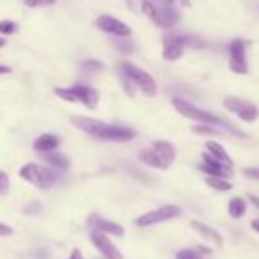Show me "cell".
<instances>
[{
  "label": "cell",
  "instance_id": "obj_1",
  "mask_svg": "<svg viewBox=\"0 0 259 259\" xmlns=\"http://www.w3.org/2000/svg\"><path fill=\"white\" fill-rule=\"evenodd\" d=\"M71 123L83 131L89 136L103 141H116V143H125L136 138V133L129 127L115 125V123H106L101 120L90 118V116H71Z\"/></svg>",
  "mask_w": 259,
  "mask_h": 259
},
{
  "label": "cell",
  "instance_id": "obj_2",
  "mask_svg": "<svg viewBox=\"0 0 259 259\" xmlns=\"http://www.w3.org/2000/svg\"><path fill=\"white\" fill-rule=\"evenodd\" d=\"M18 175H20L21 180L28 182V184H32L37 189H42V191L53 187V185L58 184V180H60V173H58L57 169H53V167H50V166H42V164H35V162L25 164Z\"/></svg>",
  "mask_w": 259,
  "mask_h": 259
},
{
  "label": "cell",
  "instance_id": "obj_3",
  "mask_svg": "<svg viewBox=\"0 0 259 259\" xmlns=\"http://www.w3.org/2000/svg\"><path fill=\"white\" fill-rule=\"evenodd\" d=\"M171 104H173V108L177 109L182 116H185V118H189V120H194V122L201 123V125L229 127L228 123H226L222 118H219L217 115H213V113H210V111H205V109L198 108L196 104L189 103V101L182 99V97L171 99ZM229 129H231V127H229Z\"/></svg>",
  "mask_w": 259,
  "mask_h": 259
},
{
  "label": "cell",
  "instance_id": "obj_4",
  "mask_svg": "<svg viewBox=\"0 0 259 259\" xmlns=\"http://www.w3.org/2000/svg\"><path fill=\"white\" fill-rule=\"evenodd\" d=\"M55 94H57L60 99L67 101V103L83 104L89 109H96L97 104H99V92L89 85H81V83L67 87V89L58 87V89H55Z\"/></svg>",
  "mask_w": 259,
  "mask_h": 259
},
{
  "label": "cell",
  "instance_id": "obj_5",
  "mask_svg": "<svg viewBox=\"0 0 259 259\" xmlns=\"http://www.w3.org/2000/svg\"><path fill=\"white\" fill-rule=\"evenodd\" d=\"M120 67H122L125 78L129 79V81H133L134 85H136L138 89L145 94V96L147 97H155L157 96V83L147 71H143V69L138 67V65L131 64V62H122Z\"/></svg>",
  "mask_w": 259,
  "mask_h": 259
},
{
  "label": "cell",
  "instance_id": "obj_6",
  "mask_svg": "<svg viewBox=\"0 0 259 259\" xmlns=\"http://www.w3.org/2000/svg\"><path fill=\"white\" fill-rule=\"evenodd\" d=\"M141 9H143V13L147 14L152 21H154L157 27H162V28L175 27L177 21H178V18H180L173 7L157 6V4L152 2V0H145V2L141 4Z\"/></svg>",
  "mask_w": 259,
  "mask_h": 259
},
{
  "label": "cell",
  "instance_id": "obj_7",
  "mask_svg": "<svg viewBox=\"0 0 259 259\" xmlns=\"http://www.w3.org/2000/svg\"><path fill=\"white\" fill-rule=\"evenodd\" d=\"M180 215H182V208L178 205H164V206H159V208H155V210H150V211H147V213L140 215V217L134 221V224L140 226V228H150V226L173 221V219L180 217Z\"/></svg>",
  "mask_w": 259,
  "mask_h": 259
},
{
  "label": "cell",
  "instance_id": "obj_8",
  "mask_svg": "<svg viewBox=\"0 0 259 259\" xmlns=\"http://www.w3.org/2000/svg\"><path fill=\"white\" fill-rule=\"evenodd\" d=\"M224 108L228 109L229 113L236 115L240 120L247 123H254L259 118V108L250 101L240 99V97L235 96H228L224 99Z\"/></svg>",
  "mask_w": 259,
  "mask_h": 259
},
{
  "label": "cell",
  "instance_id": "obj_9",
  "mask_svg": "<svg viewBox=\"0 0 259 259\" xmlns=\"http://www.w3.org/2000/svg\"><path fill=\"white\" fill-rule=\"evenodd\" d=\"M229 71L235 74H247L249 72L247 42L243 39H233L229 42Z\"/></svg>",
  "mask_w": 259,
  "mask_h": 259
},
{
  "label": "cell",
  "instance_id": "obj_10",
  "mask_svg": "<svg viewBox=\"0 0 259 259\" xmlns=\"http://www.w3.org/2000/svg\"><path fill=\"white\" fill-rule=\"evenodd\" d=\"M198 169L203 171L208 177L224 178V180H228L233 175V166H228V164L221 162V160H217L215 157H211L208 152L201 154V162L198 164Z\"/></svg>",
  "mask_w": 259,
  "mask_h": 259
},
{
  "label": "cell",
  "instance_id": "obj_11",
  "mask_svg": "<svg viewBox=\"0 0 259 259\" xmlns=\"http://www.w3.org/2000/svg\"><path fill=\"white\" fill-rule=\"evenodd\" d=\"M96 27L99 30L106 32V34H111L115 37H131L133 30L127 23H123L122 20L115 16H109V14H101L96 20Z\"/></svg>",
  "mask_w": 259,
  "mask_h": 259
},
{
  "label": "cell",
  "instance_id": "obj_12",
  "mask_svg": "<svg viewBox=\"0 0 259 259\" xmlns=\"http://www.w3.org/2000/svg\"><path fill=\"white\" fill-rule=\"evenodd\" d=\"M185 45H187V39L184 35L166 34L162 37V58L167 62H175L182 58L185 52Z\"/></svg>",
  "mask_w": 259,
  "mask_h": 259
},
{
  "label": "cell",
  "instance_id": "obj_13",
  "mask_svg": "<svg viewBox=\"0 0 259 259\" xmlns=\"http://www.w3.org/2000/svg\"><path fill=\"white\" fill-rule=\"evenodd\" d=\"M87 226H89L92 231L103 233V235H108V236L125 235V229H123L122 226L113 221H108V219H104L103 215H99V213H90L89 219H87Z\"/></svg>",
  "mask_w": 259,
  "mask_h": 259
},
{
  "label": "cell",
  "instance_id": "obj_14",
  "mask_svg": "<svg viewBox=\"0 0 259 259\" xmlns=\"http://www.w3.org/2000/svg\"><path fill=\"white\" fill-rule=\"evenodd\" d=\"M90 242H92V245L99 250L101 256H103L104 259H125L123 257V254L118 250V247L109 240L108 235L92 231L90 233Z\"/></svg>",
  "mask_w": 259,
  "mask_h": 259
},
{
  "label": "cell",
  "instance_id": "obj_15",
  "mask_svg": "<svg viewBox=\"0 0 259 259\" xmlns=\"http://www.w3.org/2000/svg\"><path fill=\"white\" fill-rule=\"evenodd\" d=\"M191 228L194 229L196 233H198L201 238L208 240V242L215 243V245L222 247V243H224V238H222V235L217 231L215 228H211V226L205 224V222L201 221H191Z\"/></svg>",
  "mask_w": 259,
  "mask_h": 259
},
{
  "label": "cell",
  "instance_id": "obj_16",
  "mask_svg": "<svg viewBox=\"0 0 259 259\" xmlns=\"http://www.w3.org/2000/svg\"><path fill=\"white\" fill-rule=\"evenodd\" d=\"M58 145H60V138L57 134H41V136L34 140L32 147L39 154H52L58 148Z\"/></svg>",
  "mask_w": 259,
  "mask_h": 259
},
{
  "label": "cell",
  "instance_id": "obj_17",
  "mask_svg": "<svg viewBox=\"0 0 259 259\" xmlns=\"http://www.w3.org/2000/svg\"><path fill=\"white\" fill-rule=\"evenodd\" d=\"M152 148H154L155 154L160 157V160H162V162L166 164L167 169H169L171 164H173L175 159H177L175 145L169 143V141H154V143H152Z\"/></svg>",
  "mask_w": 259,
  "mask_h": 259
},
{
  "label": "cell",
  "instance_id": "obj_18",
  "mask_svg": "<svg viewBox=\"0 0 259 259\" xmlns=\"http://www.w3.org/2000/svg\"><path fill=\"white\" fill-rule=\"evenodd\" d=\"M138 159H140V162H143L145 166H148V167H154V169H167L166 167V164L160 160V157L155 154V150L154 148H143V150L138 154Z\"/></svg>",
  "mask_w": 259,
  "mask_h": 259
},
{
  "label": "cell",
  "instance_id": "obj_19",
  "mask_svg": "<svg viewBox=\"0 0 259 259\" xmlns=\"http://www.w3.org/2000/svg\"><path fill=\"white\" fill-rule=\"evenodd\" d=\"M206 152L211 157H215L217 160H221V162L228 164V166H233L231 155H229L228 152H226V148L222 147L221 143H217V141H206Z\"/></svg>",
  "mask_w": 259,
  "mask_h": 259
},
{
  "label": "cell",
  "instance_id": "obj_20",
  "mask_svg": "<svg viewBox=\"0 0 259 259\" xmlns=\"http://www.w3.org/2000/svg\"><path fill=\"white\" fill-rule=\"evenodd\" d=\"M245 211H247V199L245 198L235 196V198L229 199V203H228L229 217L235 219V221H238V219H242L243 215H245Z\"/></svg>",
  "mask_w": 259,
  "mask_h": 259
},
{
  "label": "cell",
  "instance_id": "obj_21",
  "mask_svg": "<svg viewBox=\"0 0 259 259\" xmlns=\"http://www.w3.org/2000/svg\"><path fill=\"white\" fill-rule=\"evenodd\" d=\"M42 159H45V162L48 164L50 167H53V169L65 171V169H69V166H71V162H69L67 157L62 155V154H57V152H52V154H42Z\"/></svg>",
  "mask_w": 259,
  "mask_h": 259
},
{
  "label": "cell",
  "instance_id": "obj_22",
  "mask_svg": "<svg viewBox=\"0 0 259 259\" xmlns=\"http://www.w3.org/2000/svg\"><path fill=\"white\" fill-rule=\"evenodd\" d=\"M206 185L210 189H215V191H221V192H228L233 189V184L224 178H213V177H206Z\"/></svg>",
  "mask_w": 259,
  "mask_h": 259
},
{
  "label": "cell",
  "instance_id": "obj_23",
  "mask_svg": "<svg viewBox=\"0 0 259 259\" xmlns=\"http://www.w3.org/2000/svg\"><path fill=\"white\" fill-rule=\"evenodd\" d=\"M175 257L177 259H203V254L196 249H180Z\"/></svg>",
  "mask_w": 259,
  "mask_h": 259
},
{
  "label": "cell",
  "instance_id": "obj_24",
  "mask_svg": "<svg viewBox=\"0 0 259 259\" xmlns=\"http://www.w3.org/2000/svg\"><path fill=\"white\" fill-rule=\"evenodd\" d=\"M18 30V25L11 20H2L0 21V35H11Z\"/></svg>",
  "mask_w": 259,
  "mask_h": 259
},
{
  "label": "cell",
  "instance_id": "obj_25",
  "mask_svg": "<svg viewBox=\"0 0 259 259\" xmlns=\"http://www.w3.org/2000/svg\"><path fill=\"white\" fill-rule=\"evenodd\" d=\"M192 133L196 134H219L217 127L213 125H201V123H198V125L192 127Z\"/></svg>",
  "mask_w": 259,
  "mask_h": 259
},
{
  "label": "cell",
  "instance_id": "obj_26",
  "mask_svg": "<svg viewBox=\"0 0 259 259\" xmlns=\"http://www.w3.org/2000/svg\"><path fill=\"white\" fill-rule=\"evenodd\" d=\"M9 177H7V173H4V171H0V196H6L7 192H9Z\"/></svg>",
  "mask_w": 259,
  "mask_h": 259
},
{
  "label": "cell",
  "instance_id": "obj_27",
  "mask_svg": "<svg viewBox=\"0 0 259 259\" xmlns=\"http://www.w3.org/2000/svg\"><path fill=\"white\" fill-rule=\"evenodd\" d=\"M57 0H25L27 7H45V6H53Z\"/></svg>",
  "mask_w": 259,
  "mask_h": 259
},
{
  "label": "cell",
  "instance_id": "obj_28",
  "mask_svg": "<svg viewBox=\"0 0 259 259\" xmlns=\"http://www.w3.org/2000/svg\"><path fill=\"white\" fill-rule=\"evenodd\" d=\"M243 177L250 178V180H259V167H245L243 169Z\"/></svg>",
  "mask_w": 259,
  "mask_h": 259
},
{
  "label": "cell",
  "instance_id": "obj_29",
  "mask_svg": "<svg viewBox=\"0 0 259 259\" xmlns=\"http://www.w3.org/2000/svg\"><path fill=\"white\" fill-rule=\"evenodd\" d=\"M83 65H85L87 69H90V71H103L104 69L103 62H97V60H87Z\"/></svg>",
  "mask_w": 259,
  "mask_h": 259
},
{
  "label": "cell",
  "instance_id": "obj_30",
  "mask_svg": "<svg viewBox=\"0 0 259 259\" xmlns=\"http://www.w3.org/2000/svg\"><path fill=\"white\" fill-rule=\"evenodd\" d=\"M11 235H13V228L0 222V236H11Z\"/></svg>",
  "mask_w": 259,
  "mask_h": 259
},
{
  "label": "cell",
  "instance_id": "obj_31",
  "mask_svg": "<svg viewBox=\"0 0 259 259\" xmlns=\"http://www.w3.org/2000/svg\"><path fill=\"white\" fill-rule=\"evenodd\" d=\"M39 210H41V205H39V203H32L30 206L25 208V211H27V213H32V211H39Z\"/></svg>",
  "mask_w": 259,
  "mask_h": 259
},
{
  "label": "cell",
  "instance_id": "obj_32",
  "mask_svg": "<svg viewBox=\"0 0 259 259\" xmlns=\"http://www.w3.org/2000/svg\"><path fill=\"white\" fill-rule=\"evenodd\" d=\"M247 199H249V201L252 203V205L256 206V208H259V198H257V196H254V194H249V196H247Z\"/></svg>",
  "mask_w": 259,
  "mask_h": 259
},
{
  "label": "cell",
  "instance_id": "obj_33",
  "mask_svg": "<svg viewBox=\"0 0 259 259\" xmlns=\"http://www.w3.org/2000/svg\"><path fill=\"white\" fill-rule=\"evenodd\" d=\"M69 259H83V256H81V252H79L78 249H72V252H71V256H69Z\"/></svg>",
  "mask_w": 259,
  "mask_h": 259
},
{
  "label": "cell",
  "instance_id": "obj_34",
  "mask_svg": "<svg viewBox=\"0 0 259 259\" xmlns=\"http://www.w3.org/2000/svg\"><path fill=\"white\" fill-rule=\"evenodd\" d=\"M250 226H252V229L259 235V217H257V219H254V221L250 222Z\"/></svg>",
  "mask_w": 259,
  "mask_h": 259
},
{
  "label": "cell",
  "instance_id": "obj_35",
  "mask_svg": "<svg viewBox=\"0 0 259 259\" xmlns=\"http://www.w3.org/2000/svg\"><path fill=\"white\" fill-rule=\"evenodd\" d=\"M11 72V67H7V65H0V74H9Z\"/></svg>",
  "mask_w": 259,
  "mask_h": 259
},
{
  "label": "cell",
  "instance_id": "obj_36",
  "mask_svg": "<svg viewBox=\"0 0 259 259\" xmlns=\"http://www.w3.org/2000/svg\"><path fill=\"white\" fill-rule=\"evenodd\" d=\"M160 2H162L164 4V6H173V2H175V0H160Z\"/></svg>",
  "mask_w": 259,
  "mask_h": 259
},
{
  "label": "cell",
  "instance_id": "obj_37",
  "mask_svg": "<svg viewBox=\"0 0 259 259\" xmlns=\"http://www.w3.org/2000/svg\"><path fill=\"white\" fill-rule=\"evenodd\" d=\"M180 2H182V6H184V7H189V6H191V0H180Z\"/></svg>",
  "mask_w": 259,
  "mask_h": 259
},
{
  "label": "cell",
  "instance_id": "obj_38",
  "mask_svg": "<svg viewBox=\"0 0 259 259\" xmlns=\"http://www.w3.org/2000/svg\"><path fill=\"white\" fill-rule=\"evenodd\" d=\"M4 45H6V39H4V37H0V48H2Z\"/></svg>",
  "mask_w": 259,
  "mask_h": 259
}]
</instances>
